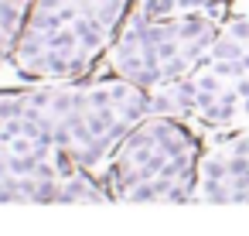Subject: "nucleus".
Instances as JSON below:
<instances>
[{
	"instance_id": "0eeeda50",
	"label": "nucleus",
	"mask_w": 249,
	"mask_h": 236,
	"mask_svg": "<svg viewBox=\"0 0 249 236\" xmlns=\"http://www.w3.org/2000/svg\"><path fill=\"white\" fill-rule=\"evenodd\" d=\"M235 0H133L126 18L133 21H164V18H184L198 11H215V7H232Z\"/></svg>"
},
{
	"instance_id": "423d86ee",
	"label": "nucleus",
	"mask_w": 249,
	"mask_h": 236,
	"mask_svg": "<svg viewBox=\"0 0 249 236\" xmlns=\"http://www.w3.org/2000/svg\"><path fill=\"white\" fill-rule=\"evenodd\" d=\"M195 202H249V127L205 137Z\"/></svg>"
},
{
	"instance_id": "39448f33",
	"label": "nucleus",
	"mask_w": 249,
	"mask_h": 236,
	"mask_svg": "<svg viewBox=\"0 0 249 236\" xmlns=\"http://www.w3.org/2000/svg\"><path fill=\"white\" fill-rule=\"evenodd\" d=\"M229 7L198 11L164 21L126 18L103 55V76L123 79L147 96L188 79L212 52Z\"/></svg>"
},
{
	"instance_id": "7ed1b4c3",
	"label": "nucleus",
	"mask_w": 249,
	"mask_h": 236,
	"mask_svg": "<svg viewBox=\"0 0 249 236\" xmlns=\"http://www.w3.org/2000/svg\"><path fill=\"white\" fill-rule=\"evenodd\" d=\"M205 134L181 117L147 113L109 154L99 181L109 202H195Z\"/></svg>"
},
{
	"instance_id": "20e7f679",
	"label": "nucleus",
	"mask_w": 249,
	"mask_h": 236,
	"mask_svg": "<svg viewBox=\"0 0 249 236\" xmlns=\"http://www.w3.org/2000/svg\"><path fill=\"white\" fill-rule=\"evenodd\" d=\"M150 113L181 117L201 134L249 127V4L229 7L212 52L188 79L150 93Z\"/></svg>"
},
{
	"instance_id": "f257e3e1",
	"label": "nucleus",
	"mask_w": 249,
	"mask_h": 236,
	"mask_svg": "<svg viewBox=\"0 0 249 236\" xmlns=\"http://www.w3.org/2000/svg\"><path fill=\"white\" fill-rule=\"evenodd\" d=\"M147 113L113 76L0 89V202H109L99 175Z\"/></svg>"
},
{
	"instance_id": "f03ea898",
	"label": "nucleus",
	"mask_w": 249,
	"mask_h": 236,
	"mask_svg": "<svg viewBox=\"0 0 249 236\" xmlns=\"http://www.w3.org/2000/svg\"><path fill=\"white\" fill-rule=\"evenodd\" d=\"M133 0H35L11 65L28 82L86 79L103 62Z\"/></svg>"
}]
</instances>
